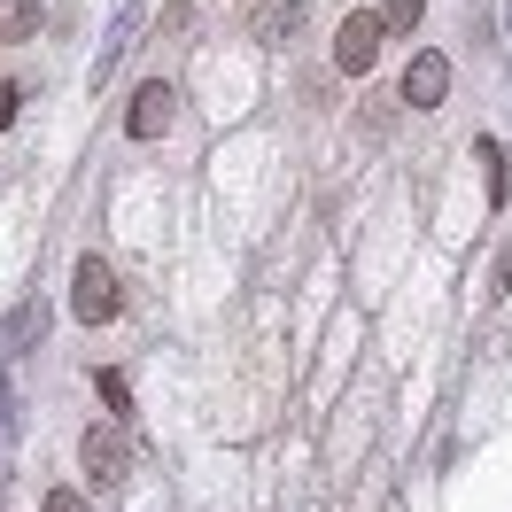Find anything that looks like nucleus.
<instances>
[{"label": "nucleus", "instance_id": "f257e3e1", "mask_svg": "<svg viewBox=\"0 0 512 512\" xmlns=\"http://www.w3.org/2000/svg\"><path fill=\"white\" fill-rule=\"evenodd\" d=\"M117 303H125V295H117V272H109L101 256H78V295H70V311L86 326H101V319H117Z\"/></svg>", "mask_w": 512, "mask_h": 512}, {"label": "nucleus", "instance_id": "f03ea898", "mask_svg": "<svg viewBox=\"0 0 512 512\" xmlns=\"http://www.w3.org/2000/svg\"><path fill=\"white\" fill-rule=\"evenodd\" d=\"M78 458H86V474H94V481H125V466H132V450H125L117 427H86Z\"/></svg>", "mask_w": 512, "mask_h": 512}, {"label": "nucleus", "instance_id": "7ed1b4c3", "mask_svg": "<svg viewBox=\"0 0 512 512\" xmlns=\"http://www.w3.org/2000/svg\"><path fill=\"white\" fill-rule=\"evenodd\" d=\"M373 55H381V16H350V24L334 32V63L342 70H373Z\"/></svg>", "mask_w": 512, "mask_h": 512}, {"label": "nucleus", "instance_id": "20e7f679", "mask_svg": "<svg viewBox=\"0 0 512 512\" xmlns=\"http://www.w3.org/2000/svg\"><path fill=\"white\" fill-rule=\"evenodd\" d=\"M443 94H450V63L435 55V47L412 55V70H404V101H412V109H435Z\"/></svg>", "mask_w": 512, "mask_h": 512}, {"label": "nucleus", "instance_id": "39448f33", "mask_svg": "<svg viewBox=\"0 0 512 512\" xmlns=\"http://www.w3.org/2000/svg\"><path fill=\"white\" fill-rule=\"evenodd\" d=\"M171 101H179V94H171L163 78H156V86H140V94H132V109H125V132H132V140H156V132L171 125Z\"/></svg>", "mask_w": 512, "mask_h": 512}, {"label": "nucleus", "instance_id": "423d86ee", "mask_svg": "<svg viewBox=\"0 0 512 512\" xmlns=\"http://www.w3.org/2000/svg\"><path fill=\"white\" fill-rule=\"evenodd\" d=\"M303 32V0H264V16H256V39H288Z\"/></svg>", "mask_w": 512, "mask_h": 512}, {"label": "nucleus", "instance_id": "0eeeda50", "mask_svg": "<svg viewBox=\"0 0 512 512\" xmlns=\"http://www.w3.org/2000/svg\"><path fill=\"white\" fill-rule=\"evenodd\" d=\"M39 32V0H0V39H32Z\"/></svg>", "mask_w": 512, "mask_h": 512}, {"label": "nucleus", "instance_id": "6e6552de", "mask_svg": "<svg viewBox=\"0 0 512 512\" xmlns=\"http://www.w3.org/2000/svg\"><path fill=\"white\" fill-rule=\"evenodd\" d=\"M419 16H427V0H388V8H381V32H419Z\"/></svg>", "mask_w": 512, "mask_h": 512}, {"label": "nucleus", "instance_id": "1a4fd4ad", "mask_svg": "<svg viewBox=\"0 0 512 512\" xmlns=\"http://www.w3.org/2000/svg\"><path fill=\"white\" fill-rule=\"evenodd\" d=\"M32 334H47V311H39V303H24V311L8 319V342H32Z\"/></svg>", "mask_w": 512, "mask_h": 512}, {"label": "nucleus", "instance_id": "9d476101", "mask_svg": "<svg viewBox=\"0 0 512 512\" xmlns=\"http://www.w3.org/2000/svg\"><path fill=\"white\" fill-rule=\"evenodd\" d=\"M101 404H109L117 419L132 412V388H125V373H101Z\"/></svg>", "mask_w": 512, "mask_h": 512}, {"label": "nucleus", "instance_id": "9b49d317", "mask_svg": "<svg viewBox=\"0 0 512 512\" xmlns=\"http://www.w3.org/2000/svg\"><path fill=\"white\" fill-rule=\"evenodd\" d=\"M481 171H489V202L505 194V156H497V140H481Z\"/></svg>", "mask_w": 512, "mask_h": 512}, {"label": "nucleus", "instance_id": "f8f14e48", "mask_svg": "<svg viewBox=\"0 0 512 512\" xmlns=\"http://www.w3.org/2000/svg\"><path fill=\"white\" fill-rule=\"evenodd\" d=\"M39 512H86V497H70V489H55V497H47Z\"/></svg>", "mask_w": 512, "mask_h": 512}, {"label": "nucleus", "instance_id": "ddd939ff", "mask_svg": "<svg viewBox=\"0 0 512 512\" xmlns=\"http://www.w3.org/2000/svg\"><path fill=\"white\" fill-rule=\"evenodd\" d=\"M16 101H24L16 86H0V125H16Z\"/></svg>", "mask_w": 512, "mask_h": 512}, {"label": "nucleus", "instance_id": "4468645a", "mask_svg": "<svg viewBox=\"0 0 512 512\" xmlns=\"http://www.w3.org/2000/svg\"><path fill=\"white\" fill-rule=\"evenodd\" d=\"M0 435H8V381H0Z\"/></svg>", "mask_w": 512, "mask_h": 512}, {"label": "nucleus", "instance_id": "2eb2a0df", "mask_svg": "<svg viewBox=\"0 0 512 512\" xmlns=\"http://www.w3.org/2000/svg\"><path fill=\"white\" fill-rule=\"evenodd\" d=\"M0 505H8V474H0Z\"/></svg>", "mask_w": 512, "mask_h": 512}]
</instances>
